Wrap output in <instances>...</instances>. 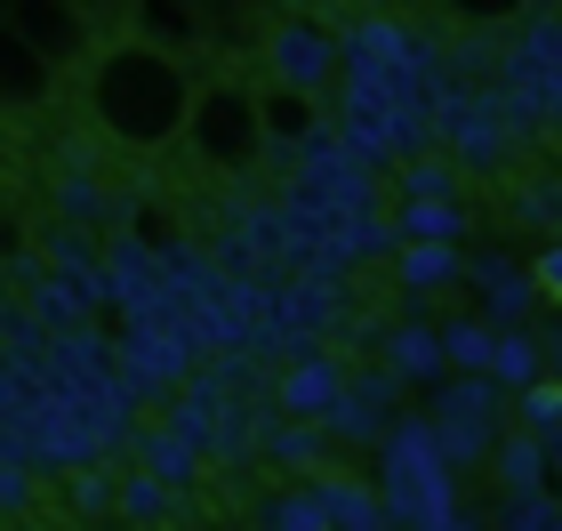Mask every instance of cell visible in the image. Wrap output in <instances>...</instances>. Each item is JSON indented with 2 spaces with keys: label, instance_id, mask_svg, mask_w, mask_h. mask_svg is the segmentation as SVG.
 Returning a JSON list of instances; mask_svg holds the SVG:
<instances>
[{
  "label": "cell",
  "instance_id": "6",
  "mask_svg": "<svg viewBox=\"0 0 562 531\" xmlns=\"http://www.w3.org/2000/svg\"><path fill=\"white\" fill-rule=\"evenodd\" d=\"M498 378H506V387H539V346H530V339H498Z\"/></svg>",
  "mask_w": 562,
  "mask_h": 531
},
{
  "label": "cell",
  "instance_id": "3",
  "mask_svg": "<svg viewBox=\"0 0 562 531\" xmlns=\"http://www.w3.org/2000/svg\"><path fill=\"white\" fill-rule=\"evenodd\" d=\"M266 57H273V73H281V89H290V97H314L329 73H338L346 41L329 33L322 16H281V33H266Z\"/></svg>",
  "mask_w": 562,
  "mask_h": 531
},
{
  "label": "cell",
  "instance_id": "4",
  "mask_svg": "<svg viewBox=\"0 0 562 531\" xmlns=\"http://www.w3.org/2000/svg\"><path fill=\"white\" fill-rule=\"evenodd\" d=\"M281 402H290L297 419H305V411L329 419V411H338V370H329V363H297L290 378H281Z\"/></svg>",
  "mask_w": 562,
  "mask_h": 531
},
{
  "label": "cell",
  "instance_id": "1",
  "mask_svg": "<svg viewBox=\"0 0 562 531\" xmlns=\"http://www.w3.org/2000/svg\"><path fill=\"white\" fill-rule=\"evenodd\" d=\"M201 89L193 65L177 57V48L145 41V33H105L97 41V57L72 73V106L81 121L97 130V145H113V154H169V145H186L193 113H201Z\"/></svg>",
  "mask_w": 562,
  "mask_h": 531
},
{
  "label": "cell",
  "instance_id": "2",
  "mask_svg": "<svg viewBox=\"0 0 562 531\" xmlns=\"http://www.w3.org/2000/svg\"><path fill=\"white\" fill-rule=\"evenodd\" d=\"M266 145H273V113H266L258 89H241V81H210V89H201V113L186 130V154L193 162L249 169V162H266Z\"/></svg>",
  "mask_w": 562,
  "mask_h": 531
},
{
  "label": "cell",
  "instance_id": "9",
  "mask_svg": "<svg viewBox=\"0 0 562 531\" xmlns=\"http://www.w3.org/2000/svg\"><path fill=\"white\" fill-rule=\"evenodd\" d=\"M522 411H530V419H539V427H554V411H562V387H547V378H539V387H530V395H522Z\"/></svg>",
  "mask_w": 562,
  "mask_h": 531
},
{
  "label": "cell",
  "instance_id": "10",
  "mask_svg": "<svg viewBox=\"0 0 562 531\" xmlns=\"http://www.w3.org/2000/svg\"><path fill=\"white\" fill-rule=\"evenodd\" d=\"M442 531H467V523H442Z\"/></svg>",
  "mask_w": 562,
  "mask_h": 531
},
{
  "label": "cell",
  "instance_id": "5",
  "mask_svg": "<svg viewBox=\"0 0 562 531\" xmlns=\"http://www.w3.org/2000/svg\"><path fill=\"white\" fill-rule=\"evenodd\" d=\"M402 225H411L418 242H450V234H467V218H458L450 201H434V193H426V201H411V210H402Z\"/></svg>",
  "mask_w": 562,
  "mask_h": 531
},
{
  "label": "cell",
  "instance_id": "8",
  "mask_svg": "<svg viewBox=\"0 0 562 531\" xmlns=\"http://www.w3.org/2000/svg\"><path fill=\"white\" fill-rule=\"evenodd\" d=\"M411 283H450V250H411Z\"/></svg>",
  "mask_w": 562,
  "mask_h": 531
},
{
  "label": "cell",
  "instance_id": "7",
  "mask_svg": "<svg viewBox=\"0 0 562 531\" xmlns=\"http://www.w3.org/2000/svg\"><path fill=\"white\" fill-rule=\"evenodd\" d=\"M530 283H539V298L562 307V250H539V258H530Z\"/></svg>",
  "mask_w": 562,
  "mask_h": 531
}]
</instances>
